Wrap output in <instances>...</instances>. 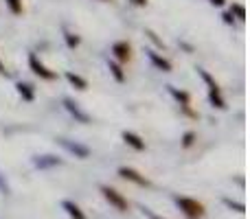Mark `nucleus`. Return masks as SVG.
Here are the masks:
<instances>
[{
	"label": "nucleus",
	"instance_id": "2",
	"mask_svg": "<svg viewBox=\"0 0 250 219\" xmlns=\"http://www.w3.org/2000/svg\"><path fill=\"white\" fill-rule=\"evenodd\" d=\"M198 75H200V79L207 83V88H208V101H211L213 108H217V110H226V108H229V105H226V99L222 97V90H220V86H217L215 79H213L204 68H198Z\"/></svg>",
	"mask_w": 250,
	"mask_h": 219
},
{
	"label": "nucleus",
	"instance_id": "25",
	"mask_svg": "<svg viewBox=\"0 0 250 219\" xmlns=\"http://www.w3.org/2000/svg\"><path fill=\"white\" fill-rule=\"evenodd\" d=\"M222 18H224V22H226V24H233V16H230L229 11H226V13H224V16H222Z\"/></svg>",
	"mask_w": 250,
	"mask_h": 219
},
{
	"label": "nucleus",
	"instance_id": "22",
	"mask_svg": "<svg viewBox=\"0 0 250 219\" xmlns=\"http://www.w3.org/2000/svg\"><path fill=\"white\" fill-rule=\"evenodd\" d=\"M138 211H141V213H143V215H145L147 219H165V217H160L158 213H154V211H151V208L143 206V204H138Z\"/></svg>",
	"mask_w": 250,
	"mask_h": 219
},
{
	"label": "nucleus",
	"instance_id": "13",
	"mask_svg": "<svg viewBox=\"0 0 250 219\" xmlns=\"http://www.w3.org/2000/svg\"><path fill=\"white\" fill-rule=\"evenodd\" d=\"M121 138L125 140V145H129L134 151H143V149H145V140H143L138 134L127 132V129H125V132H121Z\"/></svg>",
	"mask_w": 250,
	"mask_h": 219
},
{
	"label": "nucleus",
	"instance_id": "28",
	"mask_svg": "<svg viewBox=\"0 0 250 219\" xmlns=\"http://www.w3.org/2000/svg\"><path fill=\"white\" fill-rule=\"evenodd\" d=\"M0 75H4V77H7V75H9L7 70H4V64H2V61H0Z\"/></svg>",
	"mask_w": 250,
	"mask_h": 219
},
{
	"label": "nucleus",
	"instance_id": "10",
	"mask_svg": "<svg viewBox=\"0 0 250 219\" xmlns=\"http://www.w3.org/2000/svg\"><path fill=\"white\" fill-rule=\"evenodd\" d=\"M117 173L123 178V180H129V182H134V184H138V186H149L151 184L145 176H141V173H138L136 169H132V167H119Z\"/></svg>",
	"mask_w": 250,
	"mask_h": 219
},
{
	"label": "nucleus",
	"instance_id": "7",
	"mask_svg": "<svg viewBox=\"0 0 250 219\" xmlns=\"http://www.w3.org/2000/svg\"><path fill=\"white\" fill-rule=\"evenodd\" d=\"M62 103H64V110L68 112L70 116H73L75 120H77V123H83V125H88L90 123V114H88V112H83L82 108H79V103L75 99H70V97H64V101H62Z\"/></svg>",
	"mask_w": 250,
	"mask_h": 219
},
{
	"label": "nucleus",
	"instance_id": "3",
	"mask_svg": "<svg viewBox=\"0 0 250 219\" xmlns=\"http://www.w3.org/2000/svg\"><path fill=\"white\" fill-rule=\"evenodd\" d=\"M99 193L104 195V199L110 204L112 208H117L119 213H125L129 208V202H127V198L125 195H121L117 189H112V186H108V184H101L99 186Z\"/></svg>",
	"mask_w": 250,
	"mask_h": 219
},
{
	"label": "nucleus",
	"instance_id": "18",
	"mask_svg": "<svg viewBox=\"0 0 250 219\" xmlns=\"http://www.w3.org/2000/svg\"><path fill=\"white\" fill-rule=\"evenodd\" d=\"M230 16L237 18V20H246V7H244L242 2H233L230 4Z\"/></svg>",
	"mask_w": 250,
	"mask_h": 219
},
{
	"label": "nucleus",
	"instance_id": "11",
	"mask_svg": "<svg viewBox=\"0 0 250 219\" xmlns=\"http://www.w3.org/2000/svg\"><path fill=\"white\" fill-rule=\"evenodd\" d=\"M145 55H147V60L151 61V66H154V68L163 70V73H171V61L165 60L163 55H158V53L151 51V48H145Z\"/></svg>",
	"mask_w": 250,
	"mask_h": 219
},
{
	"label": "nucleus",
	"instance_id": "17",
	"mask_svg": "<svg viewBox=\"0 0 250 219\" xmlns=\"http://www.w3.org/2000/svg\"><path fill=\"white\" fill-rule=\"evenodd\" d=\"M108 68H110V73H112L114 81H119V83L125 81V73H123L121 64H117V61H108Z\"/></svg>",
	"mask_w": 250,
	"mask_h": 219
},
{
	"label": "nucleus",
	"instance_id": "26",
	"mask_svg": "<svg viewBox=\"0 0 250 219\" xmlns=\"http://www.w3.org/2000/svg\"><path fill=\"white\" fill-rule=\"evenodd\" d=\"M211 4H213V7H224L226 0H211Z\"/></svg>",
	"mask_w": 250,
	"mask_h": 219
},
{
	"label": "nucleus",
	"instance_id": "8",
	"mask_svg": "<svg viewBox=\"0 0 250 219\" xmlns=\"http://www.w3.org/2000/svg\"><path fill=\"white\" fill-rule=\"evenodd\" d=\"M167 92L173 97V99L178 101V103H180V108L185 110V114H187V116H193V119H195V116H198L193 110L189 108V105H191V95H189V92H185V90H178L176 86H167Z\"/></svg>",
	"mask_w": 250,
	"mask_h": 219
},
{
	"label": "nucleus",
	"instance_id": "23",
	"mask_svg": "<svg viewBox=\"0 0 250 219\" xmlns=\"http://www.w3.org/2000/svg\"><path fill=\"white\" fill-rule=\"evenodd\" d=\"M0 195H11V186H9L7 178L2 176V171H0Z\"/></svg>",
	"mask_w": 250,
	"mask_h": 219
},
{
	"label": "nucleus",
	"instance_id": "12",
	"mask_svg": "<svg viewBox=\"0 0 250 219\" xmlns=\"http://www.w3.org/2000/svg\"><path fill=\"white\" fill-rule=\"evenodd\" d=\"M62 211L70 219H88L86 213L82 211V206H79L77 202H73V199H64V202H62Z\"/></svg>",
	"mask_w": 250,
	"mask_h": 219
},
{
	"label": "nucleus",
	"instance_id": "14",
	"mask_svg": "<svg viewBox=\"0 0 250 219\" xmlns=\"http://www.w3.org/2000/svg\"><path fill=\"white\" fill-rule=\"evenodd\" d=\"M16 90H18V95L22 97V101H26V103H31V101L35 99V90H33V86H31V83L18 81L16 83Z\"/></svg>",
	"mask_w": 250,
	"mask_h": 219
},
{
	"label": "nucleus",
	"instance_id": "5",
	"mask_svg": "<svg viewBox=\"0 0 250 219\" xmlns=\"http://www.w3.org/2000/svg\"><path fill=\"white\" fill-rule=\"evenodd\" d=\"M29 68L33 70L35 75H38L40 79H44V81H55L57 79V73L51 68H46V66L40 61V57L35 55V53H29Z\"/></svg>",
	"mask_w": 250,
	"mask_h": 219
},
{
	"label": "nucleus",
	"instance_id": "16",
	"mask_svg": "<svg viewBox=\"0 0 250 219\" xmlns=\"http://www.w3.org/2000/svg\"><path fill=\"white\" fill-rule=\"evenodd\" d=\"M222 204H224L226 208H230V211L239 213V215H244V213H246V204H244V202H237V199H230V198H222Z\"/></svg>",
	"mask_w": 250,
	"mask_h": 219
},
{
	"label": "nucleus",
	"instance_id": "24",
	"mask_svg": "<svg viewBox=\"0 0 250 219\" xmlns=\"http://www.w3.org/2000/svg\"><path fill=\"white\" fill-rule=\"evenodd\" d=\"M145 35H147V38H149L151 42H154V44H156V46H158V48H165V42H163V40H160L158 35H156V33H154V31H151V29H145Z\"/></svg>",
	"mask_w": 250,
	"mask_h": 219
},
{
	"label": "nucleus",
	"instance_id": "6",
	"mask_svg": "<svg viewBox=\"0 0 250 219\" xmlns=\"http://www.w3.org/2000/svg\"><path fill=\"white\" fill-rule=\"evenodd\" d=\"M31 162H33L35 169L46 171V169L62 167V164H64V160H62L60 156H55V154H42V156H33V158H31Z\"/></svg>",
	"mask_w": 250,
	"mask_h": 219
},
{
	"label": "nucleus",
	"instance_id": "19",
	"mask_svg": "<svg viewBox=\"0 0 250 219\" xmlns=\"http://www.w3.org/2000/svg\"><path fill=\"white\" fill-rule=\"evenodd\" d=\"M64 42H66V46H68V48H77L82 40H79V35L70 33V31H64Z\"/></svg>",
	"mask_w": 250,
	"mask_h": 219
},
{
	"label": "nucleus",
	"instance_id": "20",
	"mask_svg": "<svg viewBox=\"0 0 250 219\" xmlns=\"http://www.w3.org/2000/svg\"><path fill=\"white\" fill-rule=\"evenodd\" d=\"M4 4L9 7V11H11L13 16H20L22 13V0H4Z\"/></svg>",
	"mask_w": 250,
	"mask_h": 219
},
{
	"label": "nucleus",
	"instance_id": "15",
	"mask_svg": "<svg viewBox=\"0 0 250 219\" xmlns=\"http://www.w3.org/2000/svg\"><path fill=\"white\" fill-rule=\"evenodd\" d=\"M66 79H68V83H70V86H75L77 90H86V88H88V81L83 77H79L77 73H70V70H68V73H66Z\"/></svg>",
	"mask_w": 250,
	"mask_h": 219
},
{
	"label": "nucleus",
	"instance_id": "21",
	"mask_svg": "<svg viewBox=\"0 0 250 219\" xmlns=\"http://www.w3.org/2000/svg\"><path fill=\"white\" fill-rule=\"evenodd\" d=\"M193 142H195V132H191V129H189V132L182 134V147H185V149H189Z\"/></svg>",
	"mask_w": 250,
	"mask_h": 219
},
{
	"label": "nucleus",
	"instance_id": "1",
	"mask_svg": "<svg viewBox=\"0 0 250 219\" xmlns=\"http://www.w3.org/2000/svg\"><path fill=\"white\" fill-rule=\"evenodd\" d=\"M171 199L187 219H202L204 213H207L204 211V204L198 202V199H193V198H187V195H171Z\"/></svg>",
	"mask_w": 250,
	"mask_h": 219
},
{
	"label": "nucleus",
	"instance_id": "9",
	"mask_svg": "<svg viewBox=\"0 0 250 219\" xmlns=\"http://www.w3.org/2000/svg\"><path fill=\"white\" fill-rule=\"evenodd\" d=\"M112 55H114V61L117 64H125V61H129V57H132V46H129V42H114L112 44Z\"/></svg>",
	"mask_w": 250,
	"mask_h": 219
},
{
	"label": "nucleus",
	"instance_id": "27",
	"mask_svg": "<svg viewBox=\"0 0 250 219\" xmlns=\"http://www.w3.org/2000/svg\"><path fill=\"white\" fill-rule=\"evenodd\" d=\"M132 4H136V7H145L147 4V0H129Z\"/></svg>",
	"mask_w": 250,
	"mask_h": 219
},
{
	"label": "nucleus",
	"instance_id": "4",
	"mask_svg": "<svg viewBox=\"0 0 250 219\" xmlns=\"http://www.w3.org/2000/svg\"><path fill=\"white\" fill-rule=\"evenodd\" d=\"M55 142L62 147V149H66L70 156H75V158H79V160H86L88 156H90V147L79 142V140H70V138L60 136V138H55Z\"/></svg>",
	"mask_w": 250,
	"mask_h": 219
}]
</instances>
